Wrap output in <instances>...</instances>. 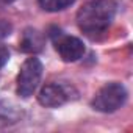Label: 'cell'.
<instances>
[{"label":"cell","mask_w":133,"mask_h":133,"mask_svg":"<svg viewBox=\"0 0 133 133\" xmlns=\"http://www.w3.org/2000/svg\"><path fill=\"white\" fill-rule=\"evenodd\" d=\"M52 39H53L58 55L66 63H74V61L80 59L85 53V45L78 38L68 36L61 30H58L56 33H52Z\"/></svg>","instance_id":"4"},{"label":"cell","mask_w":133,"mask_h":133,"mask_svg":"<svg viewBox=\"0 0 133 133\" xmlns=\"http://www.w3.org/2000/svg\"><path fill=\"white\" fill-rule=\"evenodd\" d=\"M125 100H127V89L121 83H108L94 96L91 105L96 111L113 113L119 110L125 103Z\"/></svg>","instance_id":"3"},{"label":"cell","mask_w":133,"mask_h":133,"mask_svg":"<svg viewBox=\"0 0 133 133\" xmlns=\"http://www.w3.org/2000/svg\"><path fill=\"white\" fill-rule=\"evenodd\" d=\"M8 59H10V50H8V47H5L3 44H0V69H2L3 66L8 63Z\"/></svg>","instance_id":"8"},{"label":"cell","mask_w":133,"mask_h":133,"mask_svg":"<svg viewBox=\"0 0 133 133\" xmlns=\"http://www.w3.org/2000/svg\"><path fill=\"white\" fill-rule=\"evenodd\" d=\"M75 0H38L39 6L44 11L49 13H56V11H63L68 6H71Z\"/></svg>","instance_id":"7"},{"label":"cell","mask_w":133,"mask_h":133,"mask_svg":"<svg viewBox=\"0 0 133 133\" xmlns=\"http://www.w3.org/2000/svg\"><path fill=\"white\" fill-rule=\"evenodd\" d=\"M114 0H94L82 6L77 13V24L80 30L89 36L96 38L107 31L116 14Z\"/></svg>","instance_id":"1"},{"label":"cell","mask_w":133,"mask_h":133,"mask_svg":"<svg viewBox=\"0 0 133 133\" xmlns=\"http://www.w3.org/2000/svg\"><path fill=\"white\" fill-rule=\"evenodd\" d=\"M41 77H42V63L35 56L27 58L19 71L17 82H16L17 83V88H16L17 96H21L24 99L33 96V92L39 86Z\"/></svg>","instance_id":"2"},{"label":"cell","mask_w":133,"mask_h":133,"mask_svg":"<svg viewBox=\"0 0 133 133\" xmlns=\"http://www.w3.org/2000/svg\"><path fill=\"white\" fill-rule=\"evenodd\" d=\"M69 99H71V96H69L68 88H64L59 83H49V85L42 86L38 94V102L45 108L61 107Z\"/></svg>","instance_id":"5"},{"label":"cell","mask_w":133,"mask_h":133,"mask_svg":"<svg viewBox=\"0 0 133 133\" xmlns=\"http://www.w3.org/2000/svg\"><path fill=\"white\" fill-rule=\"evenodd\" d=\"M11 30H13L11 24H8L6 21H0V39L6 38V36L11 33Z\"/></svg>","instance_id":"9"},{"label":"cell","mask_w":133,"mask_h":133,"mask_svg":"<svg viewBox=\"0 0 133 133\" xmlns=\"http://www.w3.org/2000/svg\"><path fill=\"white\" fill-rule=\"evenodd\" d=\"M44 35L36 30V28H27L24 33H22V38H21V42H19V49L25 53H38L42 50L44 47Z\"/></svg>","instance_id":"6"}]
</instances>
